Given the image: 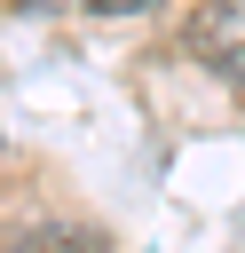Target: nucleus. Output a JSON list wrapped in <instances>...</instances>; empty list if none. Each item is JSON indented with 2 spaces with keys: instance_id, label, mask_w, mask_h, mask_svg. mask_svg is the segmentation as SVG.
I'll return each instance as SVG.
<instances>
[{
  "instance_id": "1",
  "label": "nucleus",
  "mask_w": 245,
  "mask_h": 253,
  "mask_svg": "<svg viewBox=\"0 0 245 253\" xmlns=\"http://www.w3.org/2000/svg\"><path fill=\"white\" fill-rule=\"evenodd\" d=\"M182 47H190L213 79L245 87V0H205V8L182 24Z\"/></svg>"
},
{
  "instance_id": "2",
  "label": "nucleus",
  "mask_w": 245,
  "mask_h": 253,
  "mask_svg": "<svg viewBox=\"0 0 245 253\" xmlns=\"http://www.w3.org/2000/svg\"><path fill=\"white\" fill-rule=\"evenodd\" d=\"M87 16H142V8H158V0H79Z\"/></svg>"
}]
</instances>
